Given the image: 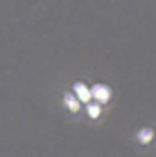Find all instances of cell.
<instances>
[{
  "instance_id": "obj_1",
  "label": "cell",
  "mask_w": 156,
  "mask_h": 157,
  "mask_svg": "<svg viewBox=\"0 0 156 157\" xmlns=\"http://www.w3.org/2000/svg\"><path fill=\"white\" fill-rule=\"evenodd\" d=\"M90 91H91V96H93L98 103H102V104L108 103L110 96H111V91H110V88L106 86V84H95Z\"/></svg>"
},
{
  "instance_id": "obj_2",
  "label": "cell",
  "mask_w": 156,
  "mask_h": 157,
  "mask_svg": "<svg viewBox=\"0 0 156 157\" xmlns=\"http://www.w3.org/2000/svg\"><path fill=\"white\" fill-rule=\"evenodd\" d=\"M73 91H75V94H77L78 101H83V103H90L91 91L85 86V83H75V84H73Z\"/></svg>"
},
{
  "instance_id": "obj_3",
  "label": "cell",
  "mask_w": 156,
  "mask_h": 157,
  "mask_svg": "<svg viewBox=\"0 0 156 157\" xmlns=\"http://www.w3.org/2000/svg\"><path fill=\"white\" fill-rule=\"evenodd\" d=\"M63 99H65V104H66V108L70 109V111H73V113H77L78 109H80V104H78V99L77 98H75L73 94H65V98H63Z\"/></svg>"
},
{
  "instance_id": "obj_4",
  "label": "cell",
  "mask_w": 156,
  "mask_h": 157,
  "mask_svg": "<svg viewBox=\"0 0 156 157\" xmlns=\"http://www.w3.org/2000/svg\"><path fill=\"white\" fill-rule=\"evenodd\" d=\"M86 113H88V116H90L91 119H96V117L100 116V113H102V108H100L98 103H88Z\"/></svg>"
},
{
  "instance_id": "obj_5",
  "label": "cell",
  "mask_w": 156,
  "mask_h": 157,
  "mask_svg": "<svg viewBox=\"0 0 156 157\" xmlns=\"http://www.w3.org/2000/svg\"><path fill=\"white\" fill-rule=\"evenodd\" d=\"M153 136H154L153 131L146 127V129H141L140 132H138V139H140V142H143V144H148L151 139H153Z\"/></svg>"
}]
</instances>
